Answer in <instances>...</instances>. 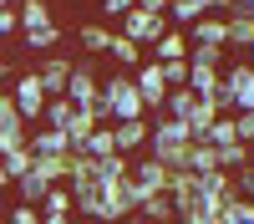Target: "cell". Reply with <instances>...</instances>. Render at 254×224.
<instances>
[{
	"instance_id": "39",
	"label": "cell",
	"mask_w": 254,
	"mask_h": 224,
	"mask_svg": "<svg viewBox=\"0 0 254 224\" xmlns=\"http://www.w3.org/2000/svg\"><path fill=\"white\" fill-rule=\"evenodd\" d=\"M5 224H41V209L36 204H15V209L5 214Z\"/></svg>"
},
{
	"instance_id": "38",
	"label": "cell",
	"mask_w": 254,
	"mask_h": 224,
	"mask_svg": "<svg viewBox=\"0 0 254 224\" xmlns=\"http://www.w3.org/2000/svg\"><path fill=\"white\" fill-rule=\"evenodd\" d=\"M163 76H168V87H188V56L183 61H158Z\"/></svg>"
},
{
	"instance_id": "35",
	"label": "cell",
	"mask_w": 254,
	"mask_h": 224,
	"mask_svg": "<svg viewBox=\"0 0 254 224\" xmlns=\"http://www.w3.org/2000/svg\"><path fill=\"white\" fill-rule=\"evenodd\" d=\"M198 194H203V199H224V194H229V173H224V168L198 173Z\"/></svg>"
},
{
	"instance_id": "45",
	"label": "cell",
	"mask_w": 254,
	"mask_h": 224,
	"mask_svg": "<svg viewBox=\"0 0 254 224\" xmlns=\"http://www.w3.org/2000/svg\"><path fill=\"white\" fill-rule=\"evenodd\" d=\"M10 76V61H5V51H0V81H5Z\"/></svg>"
},
{
	"instance_id": "10",
	"label": "cell",
	"mask_w": 254,
	"mask_h": 224,
	"mask_svg": "<svg viewBox=\"0 0 254 224\" xmlns=\"http://www.w3.org/2000/svg\"><path fill=\"white\" fill-rule=\"evenodd\" d=\"M188 46H224L229 51V20L224 15H198L188 26Z\"/></svg>"
},
{
	"instance_id": "33",
	"label": "cell",
	"mask_w": 254,
	"mask_h": 224,
	"mask_svg": "<svg viewBox=\"0 0 254 224\" xmlns=\"http://www.w3.org/2000/svg\"><path fill=\"white\" fill-rule=\"evenodd\" d=\"M26 36V46L31 51H41V56H51L56 51V41H61V26H41V31H20Z\"/></svg>"
},
{
	"instance_id": "43",
	"label": "cell",
	"mask_w": 254,
	"mask_h": 224,
	"mask_svg": "<svg viewBox=\"0 0 254 224\" xmlns=\"http://www.w3.org/2000/svg\"><path fill=\"white\" fill-rule=\"evenodd\" d=\"M41 224H71V214H41Z\"/></svg>"
},
{
	"instance_id": "44",
	"label": "cell",
	"mask_w": 254,
	"mask_h": 224,
	"mask_svg": "<svg viewBox=\"0 0 254 224\" xmlns=\"http://www.w3.org/2000/svg\"><path fill=\"white\" fill-rule=\"evenodd\" d=\"M229 10H244V15H254V0H234Z\"/></svg>"
},
{
	"instance_id": "19",
	"label": "cell",
	"mask_w": 254,
	"mask_h": 224,
	"mask_svg": "<svg viewBox=\"0 0 254 224\" xmlns=\"http://www.w3.org/2000/svg\"><path fill=\"white\" fill-rule=\"evenodd\" d=\"M92 128H102L97 107H76V112H71V122H66V143H71V148H81V143L92 138Z\"/></svg>"
},
{
	"instance_id": "15",
	"label": "cell",
	"mask_w": 254,
	"mask_h": 224,
	"mask_svg": "<svg viewBox=\"0 0 254 224\" xmlns=\"http://www.w3.org/2000/svg\"><path fill=\"white\" fill-rule=\"evenodd\" d=\"M137 214L147 224H178V209H173V199L168 194H142L137 199Z\"/></svg>"
},
{
	"instance_id": "16",
	"label": "cell",
	"mask_w": 254,
	"mask_h": 224,
	"mask_svg": "<svg viewBox=\"0 0 254 224\" xmlns=\"http://www.w3.org/2000/svg\"><path fill=\"white\" fill-rule=\"evenodd\" d=\"M107 56L117 61V72H137V67H142V46H137V41H127L122 31H112V41H107Z\"/></svg>"
},
{
	"instance_id": "46",
	"label": "cell",
	"mask_w": 254,
	"mask_h": 224,
	"mask_svg": "<svg viewBox=\"0 0 254 224\" xmlns=\"http://www.w3.org/2000/svg\"><path fill=\"white\" fill-rule=\"evenodd\" d=\"M244 61H249V67H254V41H249V46H244Z\"/></svg>"
},
{
	"instance_id": "5",
	"label": "cell",
	"mask_w": 254,
	"mask_h": 224,
	"mask_svg": "<svg viewBox=\"0 0 254 224\" xmlns=\"http://www.w3.org/2000/svg\"><path fill=\"white\" fill-rule=\"evenodd\" d=\"M71 102V107H97V97H102V81L92 72V61H71V76H66V92H61Z\"/></svg>"
},
{
	"instance_id": "6",
	"label": "cell",
	"mask_w": 254,
	"mask_h": 224,
	"mask_svg": "<svg viewBox=\"0 0 254 224\" xmlns=\"http://www.w3.org/2000/svg\"><path fill=\"white\" fill-rule=\"evenodd\" d=\"M15 148H26V117L15 112V97L0 92V158Z\"/></svg>"
},
{
	"instance_id": "51",
	"label": "cell",
	"mask_w": 254,
	"mask_h": 224,
	"mask_svg": "<svg viewBox=\"0 0 254 224\" xmlns=\"http://www.w3.org/2000/svg\"><path fill=\"white\" fill-rule=\"evenodd\" d=\"M0 224H5V219H0Z\"/></svg>"
},
{
	"instance_id": "9",
	"label": "cell",
	"mask_w": 254,
	"mask_h": 224,
	"mask_svg": "<svg viewBox=\"0 0 254 224\" xmlns=\"http://www.w3.org/2000/svg\"><path fill=\"white\" fill-rule=\"evenodd\" d=\"M66 76H71V56L51 51L46 61H36V81L46 87V97H61V92H66Z\"/></svg>"
},
{
	"instance_id": "13",
	"label": "cell",
	"mask_w": 254,
	"mask_h": 224,
	"mask_svg": "<svg viewBox=\"0 0 254 224\" xmlns=\"http://www.w3.org/2000/svg\"><path fill=\"white\" fill-rule=\"evenodd\" d=\"M147 133H153V117H132V122H112V138H117V153H132L147 143Z\"/></svg>"
},
{
	"instance_id": "42",
	"label": "cell",
	"mask_w": 254,
	"mask_h": 224,
	"mask_svg": "<svg viewBox=\"0 0 254 224\" xmlns=\"http://www.w3.org/2000/svg\"><path fill=\"white\" fill-rule=\"evenodd\" d=\"M132 5H137V0H102V15H117V20H122Z\"/></svg>"
},
{
	"instance_id": "40",
	"label": "cell",
	"mask_w": 254,
	"mask_h": 224,
	"mask_svg": "<svg viewBox=\"0 0 254 224\" xmlns=\"http://www.w3.org/2000/svg\"><path fill=\"white\" fill-rule=\"evenodd\" d=\"M234 133H239V143H254V107L249 112H234Z\"/></svg>"
},
{
	"instance_id": "20",
	"label": "cell",
	"mask_w": 254,
	"mask_h": 224,
	"mask_svg": "<svg viewBox=\"0 0 254 224\" xmlns=\"http://www.w3.org/2000/svg\"><path fill=\"white\" fill-rule=\"evenodd\" d=\"M219 219H224V224H254V199H239L234 189H229V194L219 199Z\"/></svg>"
},
{
	"instance_id": "11",
	"label": "cell",
	"mask_w": 254,
	"mask_h": 224,
	"mask_svg": "<svg viewBox=\"0 0 254 224\" xmlns=\"http://www.w3.org/2000/svg\"><path fill=\"white\" fill-rule=\"evenodd\" d=\"M71 199H76V214H87V219H97V224H107V189H102V178L76 183Z\"/></svg>"
},
{
	"instance_id": "23",
	"label": "cell",
	"mask_w": 254,
	"mask_h": 224,
	"mask_svg": "<svg viewBox=\"0 0 254 224\" xmlns=\"http://www.w3.org/2000/svg\"><path fill=\"white\" fill-rule=\"evenodd\" d=\"M76 153H92V158H112V153H117V138H112V122H102V128H92V138L81 143Z\"/></svg>"
},
{
	"instance_id": "27",
	"label": "cell",
	"mask_w": 254,
	"mask_h": 224,
	"mask_svg": "<svg viewBox=\"0 0 254 224\" xmlns=\"http://www.w3.org/2000/svg\"><path fill=\"white\" fill-rule=\"evenodd\" d=\"M198 15H208V0H168V20L178 26H193Z\"/></svg>"
},
{
	"instance_id": "22",
	"label": "cell",
	"mask_w": 254,
	"mask_h": 224,
	"mask_svg": "<svg viewBox=\"0 0 254 224\" xmlns=\"http://www.w3.org/2000/svg\"><path fill=\"white\" fill-rule=\"evenodd\" d=\"M15 10H20V31H41V26H56L46 0H20Z\"/></svg>"
},
{
	"instance_id": "2",
	"label": "cell",
	"mask_w": 254,
	"mask_h": 224,
	"mask_svg": "<svg viewBox=\"0 0 254 224\" xmlns=\"http://www.w3.org/2000/svg\"><path fill=\"white\" fill-rule=\"evenodd\" d=\"M219 102H224V112H249L254 107V67L244 56H229V67L219 76Z\"/></svg>"
},
{
	"instance_id": "18",
	"label": "cell",
	"mask_w": 254,
	"mask_h": 224,
	"mask_svg": "<svg viewBox=\"0 0 254 224\" xmlns=\"http://www.w3.org/2000/svg\"><path fill=\"white\" fill-rule=\"evenodd\" d=\"M214 117H224V102L219 97H198V107H193V117H188V133H193V143L214 128Z\"/></svg>"
},
{
	"instance_id": "24",
	"label": "cell",
	"mask_w": 254,
	"mask_h": 224,
	"mask_svg": "<svg viewBox=\"0 0 254 224\" xmlns=\"http://www.w3.org/2000/svg\"><path fill=\"white\" fill-rule=\"evenodd\" d=\"M219 76L224 72H214V67H188V92L193 97H219Z\"/></svg>"
},
{
	"instance_id": "32",
	"label": "cell",
	"mask_w": 254,
	"mask_h": 224,
	"mask_svg": "<svg viewBox=\"0 0 254 224\" xmlns=\"http://www.w3.org/2000/svg\"><path fill=\"white\" fill-rule=\"evenodd\" d=\"M97 178H132V158L127 153H112V158H97Z\"/></svg>"
},
{
	"instance_id": "14",
	"label": "cell",
	"mask_w": 254,
	"mask_h": 224,
	"mask_svg": "<svg viewBox=\"0 0 254 224\" xmlns=\"http://www.w3.org/2000/svg\"><path fill=\"white\" fill-rule=\"evenodd\" d=\"M168 143H193L188 122L178 117H153V133H147V148H168Z\"/></svg>"
},
{
	"instance_id": "34",
	"label": "cell",
	"mask_w": 254,
	"mask_h": 224,
	"mask_svg": "<svg viewBox=\"0 0 254 224\" xmlns=\"http://www.w3.org/2000/svg\"><path fill=\"white\" fill-rule=\"evenodd\" d=\"M31 173H36L41 183H66V158H36Z\"/></svg>"
},
{
	"instance_id": "17",
	"label": "cell",
	"mask_w": 254,
	"mask_h": 224,
	"mask_svg": "<svg viewBox=\"0 0 254 224\" xmlns=\"http://www.w3.org/2000/svg\"><path fill=\"white\" fill-rule=\"evenodd\" d=\"M183 56H188V31L168 26V31L153 41V61H183Z\"/></svg>"
},
{
	"instance_id": "30",
	"label": "cell",
	"mask_w": 254,
	"mask_h": 224,
	"mask_svg": "<svg viewBox=\"0 0 254 224\" xmlns=\"http://www.w3.org/2000/svg\"><path fill=\"white\" fill-rule=\"evenodd\" d=\"M76 41H81V51H87V56H107L112 31H107V26H81V31H76Z\"/></svg>"
},
{
	"instance_id": "1",
	"label": "cell",
	"mask_w": 254,
	"mask_h": 224,
	"mask_svg": "<svg viewBox=\"0 0 254 224\" xmlns=\"http://www.w3.org/2000/svg\"><path fill=\"white\" fill-rule=\"evenodd\" d=\"M97 117H102V122H132V117H147L142 97H137V81H132V72H117V76H107V81H102Z\"/></svg>"
},
{
	"instance_id": "3",
	"label": "cell",
	"mask_w": 254,
	"mask_h": 224,
	"mask_svg": "<svg viewBox=\"0 0 254 224\" xmlns=\"http://www.w3.org/2000/svg\"><path fill=\"white\" fill-rule=\"evenodd\" d=\"M168 26H173L168 15H153V10H142V5H132V10L117 20V31H122L127 41H137V46H153V41H158Z\"/></svg>"
},
{
	"instance_id": "21",
	"label": "cell",
	"mask_w": 254,
	"mask_h": 224,
	"mask_svg": "<svg viewBox=\"0 0 254 224\" xmlns=\"http://www.w3.org/2000/svg\"><path fill=\"white\" fill-rule=\"evenodd\" d=\"M193 107H198V97L188 92V87H173V92L163 97V117H178V122H188V117H193Z\"/></svg>"
},
{
	"instance_id": "50",
	"label": "cell",
	"mask_w": 254,
	"mask_h": 224,
	"mask_svg": "<svg viewBox=\"0 0 254 224\" xmlns=\"http://www.w3.org/2000/svg\"><path fill=\"white\" fill-rule=\"evenodd\" d=\"M0 5H20V0H0Z\"/></svg>"
},
{
	"instance_id": "29",
	"label": "cell",
	"mask_w": 254,
	"mask_h": 224,
	"mask_svg": "<svg viewBox=\"0 0 254 224\" xmlns=\"http://www.w3.org/2000/svg\"><path fill=\"white\" fill-rule=\"evenodd\" d=\"M198 143H208V148H224V143H239V133H234V112H224V117H214V128H208Z\"/></svg>"
},
{
	"instance_id": "28",
	"label": "cell",
	"mask_w": 254,
	"mask_h": 224,
	"mask_svg": "<svg viewBox=\"0 0 254 224\" xmlns=\"http://www.w3.org/2000/svg\"><path fill=\"white\" fill-rule=\"evenodd\" d=\"M36 209H41V214H71V209H76V199H71L66 183H56V189H46V199H41Z\"/></svg>"
},
{
	"instance_id": "25",
	"label": "cell",
	"mask_w": 254,
	"mask_h": 224,
	"mask_svg": "<svg viewBox=\"0 0 254 224\" xmlns=\"http://www.w3.org/2000/svg\"><path fill=\"white\" fill-rule=\"evenodd\" d=\"M224 20H229V46H239V51H244L249 41H254V15H244V10H229Z\"/></svg>"
},
{
	"instance_id": "47",
	"label": "cell",
	"mask_w": 254,
	"mask_h": 224,
	"mask_svg": "<svg viewBox=\"0 0 254 224\" xmlns=\"http://www.w3.org/2000/svg\"><path fill=\"white\" fill-rule=\"evenodd\" d=\"M0 189H10V173H5V168H0Z\"/></svg>"
},
{
	"instance_id": "8",
	"label": "cell",
	"mask_w": 254,
	"mask_h": 224,
	"mask_svg": "<svg viewBox=\"0 0 254 224\" xmlns=\"http://www.w3.org/2000/svg\"><path fill=\"white\" fill-rule=\"evenodd\" d=\"M168 183H173V168H163L158 158L132 163V189H137V199L142 194H168Z\"/></svg>"
},
{
	"instance_id": "31",
	"label": "cell",
	"mask_w": 254,
	"mask_h": 224,
	"mask_svg": "<svg viewBox=\"0 0 254 224\" xmlns=\"http://www.w3.org/2000/svg\"><path fill=\"white\" fill-rule=\"evenodd\" d=\"M214 158H219L224 173H234V168H244V163H249V143H224V148H214Z\"/></svg>"
},
{
	"instance_id": "12",
	"label": "cell",
	"mask_w": 254,
	"mask_h": 224,
	"mask_svg": "<svg viewBox=\"0 0 254 224\" xmlns=\"http://www.w3.org/2000/svg\"><path fill=\"white\" fill-rule=\"evenodd\" d=\"M26 148H31L36 158H66L71 143H66L61 128H36V133H26Z\"/></svg>"
},
{
	"instance_id": "41",
	"label": "cell",
	"mask_w": 254,
	"mask_h": 224,
	"mask_svg": "<svg viewBox=\"0 0 254 224\" xmlns=\"http://www.w3.org/2000/svg\"><path fill=\"white\" fill-rule=\"evenodd\" d=\"M20 31V10L15 5H0V36H15Z\"/></svg>"
},
{
	"instance_id": "37",
	"label": "cell",
	"mask_w": 254,
	"mask_h": 224,
	"mask_svg": "<svg viewBox=\"0 0 254 224\" xmlns=\"http://www.w3.org/2000/svg\"><path fill=\"white\" fill-rule=\"evenodd\" d=\"M208 168H219V158L208 143H193V158H188V173H208Z\"/></svg>"
},
{
	"instance_id": "26",
	"label": "cell",
	"mask_w": 254,
	"mask_h": 224,
	"mask_svg": "<svg viewBox=\"0 0 254 224\" xmlns=\"http://www.w3.org/2000/svg\"><path fill=\"white\" fill-rule=\"evenodd\" d=\"M71 102L66 97H46V112H41V128H61V133H66V122H71Z\"/></svg>"
},
{
	"instance_id": "7",
	"label": "cell",
	"mask_w": 254,
	"mask_h": 224,
	"mask_svg": "<svg viewBox=\"0 0 254 224\" xmlns=\"http://www.w3.org/2000/svg\"><path fill=\"white\" fill-rule=\"evenodd\" d=\"M15 112L20 117H26V122H36L41 112H46V87H41V81H36V72H26V76H15Z\"/></svg>"
},
{
	"instance_id": "4",
	"label": "cell",
	"mask_w": 254,
	"mask_h": 224,
	"mask_svg": "<svg viewBox=\"0 0 254 224\" xmlns=\"http://www.w3.org/2000/svg\"><path fill=\"white\" fill-rule=\"evenodd\" d=\"M132 81H137V97H142L147 117H163V97L173 92V87H168V76H163V67H158V61H142V67L132 72Z\"/></svg>"
},
{
	"instance_id": "48",
	"label": "cell",
	"mask_w": 254,
	"mask_h": 224,
	"mask_svg": "<svg viewBox=\"0 0 254 224\" xmlns=\"http://www.w3.org/2000/svg\"><path fill=\"white\" fill-rule=\"evenodd\" d=\"M198 224H224V219H219V214H208V219H198Z\"/></svg>"
},
{
	"instance_id": "36",
	"label": "cell",
	"mask_w": 254,
	"mask_h": 224,
	"mask_svg": "<svg viewBox=\"0 0 254 224\" xmlns=\"http://www.w3.org/2000/svg\"><path fill=\"white\" fill-rule=\"evenodd\" d=\"M31 163H36V153H31V148H15V153L0 158V168H5V173H10V183H15L20 173H31Z\"/></svg>"
},
{
	"instance_id": "49",
	"label": "cell",
	"mask_w": 254,
	"mask_h": 224,
	"mask_svg": "<svg viewBox=\"0 0 254 224\" xmlns=\"http://www.w3.org/2000/svg\"><path fill=\"white\" fill-rule=\"evenodd\" d=\"M122 224H147V219H142V214H132V219H122Z\"/></svg>"
}]
</instances>
